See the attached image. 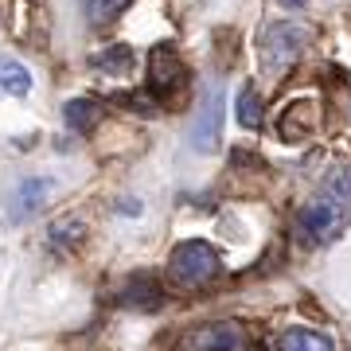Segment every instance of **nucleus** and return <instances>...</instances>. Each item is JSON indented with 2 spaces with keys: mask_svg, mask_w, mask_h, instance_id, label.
Masks as SVG:
<instances>
[{
  "mask_svg": "<svg viewBox=\"0 0 351 351\" xmlns=\"http://www.w3.org/2000/svg\"><path fill=\"white\" fill-rule=\"evenodd\" d=\"M351 223V180L348 176H332L324 188L297 211V234L304 242H332L343 234V226Z\"/></svg>",
  "mask_w": 351,
  "mask_h": 351,
  "instance_id": "nucleus-1",
  "label": "nucleus"
},
{
  "mask_svg": "<svg viewBox=\"0 0 351 351\" xmlns=\"http://www.w3.org/2000/svg\"><path fill=\"white\" fill-rule=\"evenodd\" d=\"M219 250H215L211 242H203V239H188V242H180L172 250V258H168V274H172L176 285H184V289H199L207 285L215 274H219Z\"/></svg>",
  "mask_w": 351,
  "mask_h": 351,
  "instance_id": "nucleus-2",
  "label": "nucleus"
},
{
  "mask_svg": "<svg viewBox=\"0 0 351 351\" xmlns=\"http://www.w3.org/2000/svg\"><path fill=\"white\" fill-rule=\"evenodd\" d=\"M313 39V27L297 24V20H281L262 36V66L269 75H285L289 66L301 59V51L308 47Z\"/></svg>",
  "mask_w": 351,
  "mask_h": 351,
  "instance_id": "nucleus-3",
  "label": "nucleus"
},
{
  "mask_svg": "<svg viewBox=\"0 0 351 351\" xmlns=\"http://www.w3.org/2000/svg\"><path fill=\"white\" fill-rule=\"evenodd\" d=\"M223 133V78H211L199 94V110L191 117V149L215 152Z\"/></svg>",
  "mask_w": 351,
  "mask_h": 351,
  "instance_id": "nucleus-4",
  "label": "nucleus"
},
{
  "mask_svg": "<svg viewBox=\"0 0 351 351\" xmlns=\"http://www.w3.org/2000/svg\"><path fill=\"white\" fill-rule=\"evenodd\" d=\"M180 351H254V339L239 320H215V324L191 328L180 339Z\"/></svg>",
  "mask_w": 351,
  "mask_h": 351,
  "instance_id": "nucleus-5",
  "label": "nucleus"
},
{
  "mask_svg": "<svg viewBox=\"0 0 351 351\" xmlns=\"http://www.w3.org/2000/svg\"><path fill=\"white\" fill-rule=\"evenodd\" d=\"M149 75H152V82H149L152 94H156V98H172L176 90L188 82V66H184V59H180L168 43H160L149 59Z\"/></svg>",
  "mask_w": 351,
  "mask_h": 351,
  "instance_id": "nucleus-6",
  "label": "nucleus"
},
{
  "mask_svg": "<svg viewBox=\"0 0 351 351\" xmlns=\"http://www.w3.org/2000/svg\"><path fill=\"white\" fill-rule=\"evenodd\" d=\"M51 191V180H20V188L12 191V219H27V215H36L43 207Z\"/></svg>",
  "mask_w": 351,
  "mask_h": 351,
  "instance_id": "nucleus-7",
  "label": "nucleus"
},
{
  "mask_svg": "<svg viewBox=\"0 0 351 351\" xmlns=\"http://www.w3.org/2000/svg\"><path fill=\"white\" fill-rule=\"evenodd\" d=\"M63 121L75 129V133H94L98 121H101V101H94V98H71L63 106Z\"/></svg>",
  "mask_w": 351,
  "mask_h": 351,
  "instance_id": "nucleus-8",
  "label": "nucleus"
},
{
  "mask_svg": "<svg viewBox=\"0 0 351 351\" xmlns=\"http://www.w3.org/2000/svg\"><path fill=\"white\" fill-rule=\"evenodd\" d=\"M277 351H332V339L316 328H285L277 339Z\"/></svg>",
  "mask_w": 351,
  "mask_h": 351,
  "instance_id": "nucleus-9",
  "label": "nucleus"
},
{
  "mask_svg": "<svg viewBox=\"0 0 351 351\" xmlns=\"http://www.w3.org/2000/svg\"><path fill=\"white\" fill-rule=\"evenodd\" d=\"M0 94L8 98H27L32 94V71L16 59H0Z\"/></svg>",
  "mask_w": 351,
  "mask_h": 351,
  "instance_id": "nucleus-10",
  "label": "nucleus"
},
{
  "mask_svg": "<svg viewBox=\"0 0 351 351\" xmlns=\"http://www.w3.org/2000/svg\"><path fill=\"white\" fill-rule=\"evenodd\" d=\"M121 301L133 304V308H160V285H156V277H149V274L133 277L125 285V293H121Z\"/></svg>",
  "mask_w": 351,
  "mask_h": 351,
  "instance_id": "nucleus-11",
  "label": "nucleus"
},
{
  "mask_svg": "<svg viewBox=\"0 0 351 351\" xmlns=\"http://www.w3.org/2000/svg\"><path fill=\"white\" fill-rule=\"evenodd\" d=\"M82 234H86V226L78 223V219H63V223H55V226H51L47 246H51L55 254H59V250L66 254V250H75L78 242H82Z\"/></svg>",
  "mask_w": 351,
  "mask_h": 351,
  "instance_id": "nucleus-12",
  "label": "nucleus"
},
{
  "mask_svg": "<svg viewBox=\"0 0 351 351\" xmlns=\"http://www.w3.org/2000/svg\"><path fill=\"white\" fill-rule=\"evenodd\" d=\"M234 110H239V125L242 129H262V98H258V90H239V101H234Z\"/></svg>",
  "mask_w": 351,
  "mask_h": 351,
  "instance_id": "nucleus-13",
  "label": "nucleus"
},
{
  "mask_svg": "<svg viewBox=\"0 0 351 351\" xmlns=\"http://www.w3.org/2000/svg\"><path fill=\"white\" fill-rule=\"evenodd\" d=\"M129 4H133V0H86V20L94 27H106L125 12Z\"/></svg>",
  "mask_w": 351,
  "mask_h": 351,
  "instance_id": "nucleus-14",
  "label": "nucleus"
},
{
  "mask_svg": "<svg viewBox=\"0 0 351 351\" xmlns=\"http://www.w3.org/2000/svg\"><path fill=\"white\" fill-rule=\"evenodd\" d=\"M94 66H98V71H110V75H129V71H133V51H129L125 43H117V47H110L106 55H98Z\"/></svg>",
  "mask_w": 351,
  "mask_h": 351,
  "instance_id": "nucleus-15",
  "label": "nucleus"
},
{
  "mask_svg": "<svg viewBox=\"0 0 351 351\" xmlns=\"http://www.w3.org/2000/svg\"><path fill=\"white\" fill-rule=\"evenodd\" d=\"M281 4H285V8H297V4H304V0H281Z\"/></svg>",
  "mask_w": 351,
  "mask_h": 351,
  "instance_id": "nucleus-16",
  "label": "nucleus"
}]
</instances>
